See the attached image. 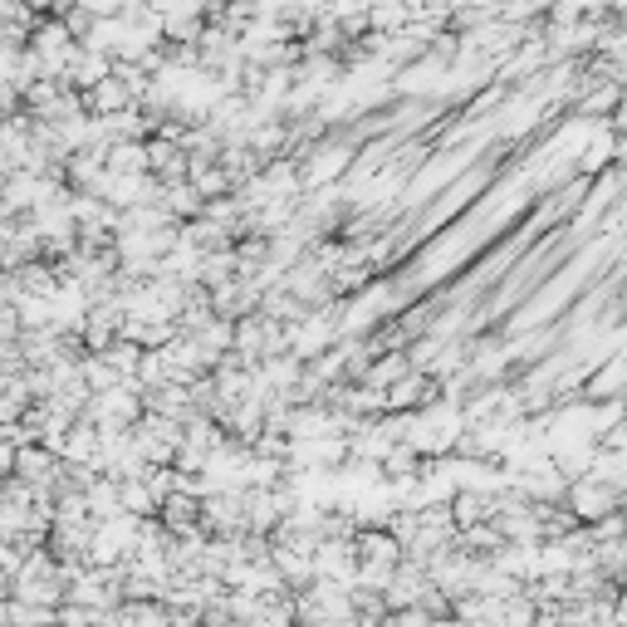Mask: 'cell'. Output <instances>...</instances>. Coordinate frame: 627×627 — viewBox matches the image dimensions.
Masks as SVG:
<instances>
[{
	"instance_id": "6da1fadb",
	"label": "cell",
	"mask_w": 627,
	"mask_h": 627,
	"mask_svg": "<svg viewBox=\"0 0 627 627\" xmlns=\"http://www.w3.org/2000/svg\"><path fill=\"white\" fill-rule=\"evenodd\" d=\"M432 627H470V623H461V618H442V623H432Z\"/></svg>"
}]
</instances>
